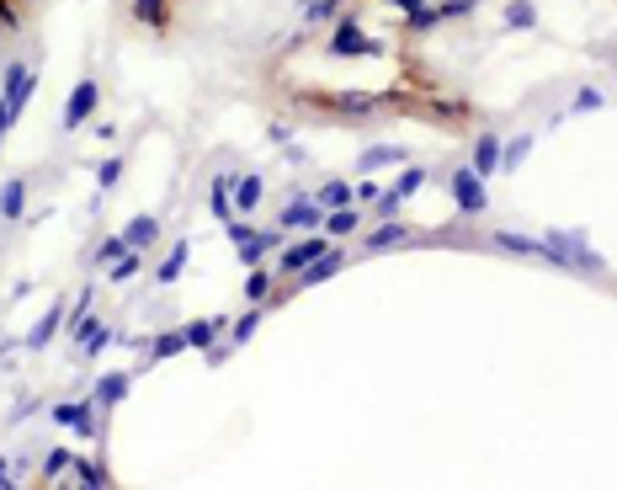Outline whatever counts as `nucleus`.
I'll list each match as a JSON object with an SVG mask.
<instances>
[{
	"instance_id": "1",
	"label": "nucleus",
	"mask_w": 617,
	"mask_h": 490,
	"mask_svg": "<svg viewBox=\"0 0 617 490\" xmlns=\"http://www.w3.org/2000/svg\"><path fill=\"white\" fill-rule=\"evenodd\" d=\"M32 91H38V64L11 59V69H5V86H0V133H5L11 122L22 118V113H27Z\"/></svg>"
},
{
	"instance_id": "2",
	"label": "nucleus",
	"mask_w": 617,
	"mask_h": 490,
	"mask_svg": "<svg viewBox=\"0 0 617 490\" xmlns=\"http://www.w3.org/2000/svg\"><path fill=\"white\" fill-rule=\"evenodd\" d=\"M373 54H384V43L362 32V16L357 11H340L336 32H331V59H373Z\"/></svg>"
},
{
	"instance_id": "3",
	"label": "nucleus",
	"mask_w": 617,
	"mask_h": 490,
	"mask_svg": "<svg viewBox=\"0 0 617 490\" xmlns=\"http://www.w3.org/2000/svg\"><path fill=\"white\" fill-rule=\"evenodd\" d=\"M452 203H458V213H468V219H479L485 208H490V192H485V177L474 171V166H463V171H452Z\"/></svg>"
},
{
	"instance_id": "4",
	"label": "nucleus",
	"mask_w": 617,
	"mask_h": 490,
	"mask_svg": "<svg viewBox=\"0 0 617 490\" xmlns=\"http://www.w3.org/2000/svg\"><path fill=\"white\" fill-rule=\"evenodd\" d=\"M331 245H336V240H331L325 230H309L304 240H293V245H282V250H277V272H293V277H298V272H304L314 256H325Z\"/></svg>"
},
{
	"instance_id": "5",
	"label": "nucleus",
	"mask_w": 617,
	"mask_h": 490,
	"mask_svg": "<svg viewBox=\"0 0 617 490\" xmlns=\"http://www.w3.org/2000/svg\"><path fill=\"white\" fill-rule=\"evenodd\" d=\"M277 224H282V230H325V208H320V197H314V192H293V197L282 203Z\"/></svg>"
},
{
	"instance_id": "6",
	"label": "nucleus",
	"mask_w": 617,
	"mask_h": 490,
	"mask_svg": "<svg viewBox=\"0 0 617 490\" xmlns=\"http://www.w3.org/2000/svg\"><path fill=\"white\" fill-rule=\"evenodd\" d=\"M96 102H102V86L86 75V80H75V91H69V102H64V133H80L91 113H96Z\"/></svg>"
},
{
	"instance_id": "7",
	"label": "nucleus",
	"mask_w": 617,
	"mask_h": 490,
	"mask_svg": "<svg viewBox=\"0 0 617 490\" xmlns=\"http://www.w3.org/2000/svg\"><path fill=\"white\" fill-rule=\"evenodd\" d=\"M49 416H54V427H69V431H80V437H96V400H59Z\"/></svg>"
},
{
	"instance_id": "8",
	"label": "nucleus",
	"mask_w": 617,
	"mask_h": 490,
	"mask_svg": "<svg viewBox=\"0 0 617 490\" xmlns=\"http://www.w3.org/2000/svg\"><path fill=\"white\" fill-rule=\"evenodd\" d=\"M282 245H287L282 224H277V230H250V240H240V245H234V256H240L245 267H261V261H267L272 250H282Z\"/></svg>"
},
{
	"instance_id": "9",
	"label": "nucleus",
	"mask_w": 617,
	"mask_h": 490,
	"mask_svg": "<svg viewBox=\"0 0 617 490\" xmlns=\"http://www.w3.org/2000/svg\"><path fill=\"white\" fill-rule=\"evenodd\" d=\"M501 133H490V128H485V133H479V139H474V155H468V166H474V171H479V177H485V182H490V177H495V171H501Z\"/></svg>"
},
{
	"instance_id": "10",
	"label": "nucleus",
	"mask_w": 617,
	"mask_h": 490,
	"mask_svg": "<svg viewBox=\"0 0 617 490\" xmlns=\"http://www.w3.org/2000/svg\"><path fill=\"white\" fill-rule=\"evenodd\" d=\"M224 325H229V314H208V320H192V325H181V331H186V352H208V347L224 336Z\"/></svg>"
},
{
	"instance_id": "11",
	"label": "nucleus",
	"mask_w": 617,
	"mask_h": 490,
	"mask_svg": "<svg viewBox=\"0 0 617 490\" xmlns=\"http://www.w3.org/2000/svg\"><path fill=\"white\" fill-rule=\"evenodd\" d=\"M340 267H346V250H340V245H331L325 256H314V261H309V267L298 272V283H304V288H314V283H331Z\"/></svg>"
},
{
	"instance_id": "12",
	"label": "nucleus",
	"mask_w": 617,
	"mask_h": 490,
	"mask_svg": "<svg viewBox=\"0 0 617 490\" xmlns=\"http://www.w3.org/2000/svg\"><path fill=\"white\" fill-rule=\"evenodd\" d=\"M122 240H128V250H150V245L160 240V219L155 213H133L122 224Z\"/></svg>"
},
{
	"instance_id": "13",
	"label": "nucleus",
	"mask_w": 617,
	"mask_h": 490,
	"mask_svg": "<svg viewBox=\"0 0 617 490\" xmlns=\"http://www.w3.org/2000/svg\"><path fill=\"white\" fill-rule=\"evenodd\" d=\"M261 197H267V182L256 177V171H245V177H234V213H256L261 208Z\"/></svg>"
},
{
	"instance_id": "14",
	"label": "nucleus",
	"mask_w": 617,
	"mask_h": 490,
	"mask_svg": "<svg viewBox=\"0 0 617 490\" xmlns=\"http://www.w3.org/2000/svg\"><path fill=\"white\" fill-rule=\"evenodd\" d=\"M186 261H192V240L181 235V240H176V245L166 250V261L155 267V283H160V288H170V283H176V277L186 272Z\"/></svg>"
},
{
	"instance_id": "15",
	"label": "nucleus",
	"mask_w": 617,
	"mask_h": 490,
	"mask_svg": "<svg viewBox=\"0 0 617 490\" xmlns=\"http://www.w3.org/2000/svg\"><path fill=\"white\" fill-rule=\"evenodd\" d=\"M357 230H362V203L325 213V235H331V240H346V235H357Z\"/></svg>"
},
{
	"instance_id": "16",
	"label": "nucleus",
	"mask_w": 617,
	"mask_h": 490,
	"mask_svg": "<svg viewBox=\"0 0 617 490\" xmlns=\"http://www.w3.org/2000/svg\"><path fill=\"white\" fill-rule=\"evenodd\" d=\"M22 213H27V182H22V177H11V182L0 186V219H5V224H16Z\"/></svg>"
},
{
	"instance_id": "17",
	"label": "nucleus",
	"mask_w": 617,
	"mask_h": 490,
	"mask_svg": "<svg viewBox=\"0 0 617 490\" xmlns=\"http://www.w3.org/2000/svg\"><path fill=\"white\" fill-rule=\"evenodd\" d=\"M128 384H133L128 373H102L96 389H91V400H96V405H122V400H128Z\"/></svg>"
},
{
	"instance_id": "18",
	"label": "nucleus",
	"mask_w": 617,
	"mask_h": 490,
	"mask_svg": "<svg viewBox=\"0 0 617 490\" xmlns=\"http://www.w3.org/2000/svg\"><path fill=\"white\" fill-rule=\"evenodd\" d=\"M59 331H64V309H49V314H43V320H38V325H32V331H27V352H43V347H49V341H54Z\"/></svg>"
},
{
	"instance_id": "19",
	"label": "nucleus",
	"mask_w": 617,
	"mask_h": 490,
	"mask_svg": "<svg viewBox=\"0 0 617 490\" xmlns=\"http://www.w3.org/2000/svg\"><path fill=\"white\" fill-rule=\"evenodd\" d=\"M404 240H410V224H404V219H384V230L362 235L367 250H394V245H404Z\"/></svg>"
},
{
	"instance_id": "20",
	"label": "nucleus",
	"mask_w": 617,
	"mask_h": 490,
	"mask_svg": "<svg viewBox=\"0 0 617 490\" xmlns=\"http://www.w3.org/2000/svg\"><path fill=\"white\" fill-rule=\"evenodd\" d=\"M495 245H501V250H516V256H538V261H554L549 240H522V235H511V230H501V235H495Z\"/></svg>"
},
{
	"instance_id": "21",
	"label": "nucleus",
	"mask_w": 617,
	"mask_h": 490,
	"mask_svg": "<svg viewBox=\"0 0 617 490\" xmlns=\"http://www.w3.org/2000/svg\"><path fill=\"white\" fill-rule=\"evenodd\" d=\"M404 160H410V155H404L399 144H378V150H362L357 166H362V171H384V166H404Z\"/></svg>"
},
{
	"instance_id": "22",
	"label": "nucleus",
	"mask_w": 617,
	"mask_h": 490,
	"mask_svg": "<svg viewBox=\"0 0 617 490\" xmlns=\"http://www.w3.org/2000/svg\"><path fill=\"white\" fill-rule=\"evenodd\" d=\"M245 299H250V304H272V299H277V277L256 267V272L245 277Z\"/></svg>"
},
{
	"instance_id": "23",
	"label": "nucleus",
	"mask_w": 617,
	"mask_h": 490,
	"mask_svg": "<svg viewBox=\"0 0 617 490\" xmlns=\"http://www.w3.org/2000/svg\"><path fill=\"white\" fill-rule=\"evenodd\" d=\"M176 352H186V331H166V336H155V341H150V358H144V368H150V363H166V358H176Z\"/></svg>"
},
{
	"instance_id": "24",
	"label": "nucleus",
	"mask_w": 617,
	"mask_h": 490,
	"mask_svg": "<svg viewBox=\"0 0 617 490\" xmlns=\"http://www.w3.org/2000/svg\"><path fill=\"white\" fill-rule=\"evenodd\" d=\"M261 320H267V309H261V304H250V314H240V320L229 325V347H245V341H250V336L261 331Z\"/></svg>"
},
{
	"instance_id": "25",
	"label": "nucleus",
	"mask_w": 617,
	"mask_h": 490,
	"mask_svg": "<svg viewBox=\"0 0 617 490\" xmlns=\"http://www.w3.org/2000/svg\"><path fill=\"white\" fill-rule=\"evenodd\" d=\"M325 107H336L346 118H367L373 113V96H362V91H340V96H325Z\"/></svg>"
},
{
	"instance_id": "26",
	"label": "nucleus",
	"mask_w": 617,
	"mask_h": 490,
	"mask_svg": "<svg viewBox=\"0 0 617 490\" xmlns=\"http://www.w3.org/2000/svg\"><path fill=\"white\" fill-rule=\"evenodd\" d=\"M133 22H144V27H166L170 22V0H133Z\"/></svg>"
},
{
	"instance_id": "27",
	"label": "nucleus",
	"mask_w": 617,
	"mask_h": 490,
	"mask_svg": "<svg viewBox=\"0 0 617 490\" xmlns=\"http://www.w3.org/2000/svg\"><path fill=\"white\" fill-rule=\"evenodd\" d=\"M505 27H511V32H532V27H538V5H532V0H511V5H505Z\"/></svg>"
},
{
	"instance_id": "28",
	"label": "nucleus",
	"mask_w": 617,
	"mask_h": 490,
	"mask_svg": "<svg viewBox=\"0 0 617 490\" xmlns=\"http://www.w3.org/2000/svg\"><path fill=\"white\" fill-rule=\"evenodd\" d=\"M208 208H213L224 224L234 219V177H219V182H213V192H208Z\"/></svg>"
},
{
	"instance_id": "29",
	"label": "nucleus",
	"mask_w": 617,
	"mask_h": 490,
	"mask_svg": "<svg viewBox=\"0 0 617 490\" xmlns=\"http://www.w3.org/2000/svg\"><path fill=\"white\" fill-rule=\"evenodd\" d=\"M314 197H320V208H325V213H331V208H351V203H357L351 182H325L320 192H314Z\"/></svg>"
},
{
	"instance_id": "30",
	"label": "nucleus",
	"mask_w": 617,
	"mask_h": 490,
	"mask_svg": "<svg viewBox=\"0 0 617 490\" xmlns=\"http://www.w3.org/2000/svg\"><path fill=\"white\" fill-rule=\"evenodd\" d=\"M532 144H538L532 133H516V139H505V144H501V166H505V171H516V166L532 155Z\"/></svg>"
},
{
	"instance_id": "31",
	"label": "nucleus",
	"mask_w": 617,
	"mask_h": 490,
	"mask_svg": "<svg viewBox=\"0 0 617 490\" xmlns=\"http://www.w3.org/2000/svg\"><path fill=\"white\" fill-rule=\"evenodd\" d=\"M107 341H113V325L91 320V331L80 336V358H102V352H107Z\"/></svg>"
},
{
	"instance_id": "32",
	"label": "nucleus",
	"mask_w": 617,
	"mask_h": 490,
	"mask_svg": "<svg viewBox=\"0 0 617 490\" xmlns=\"http://www.w3.org/2000/svg\"><path fill=\"white\" fill-rule=\"evenodd\" d=\"M139 272H144V250H122V256L113 261V272H107V277H113V283H133Z\"/></svg>"
},
{
	"instance_id": "33",
	"label": "nucleus",
	"mask_w": 617,
	"mask_h": 490,
	"mask_svg": "<svg viewBox=\"0 0 617 490\" xmlns=\"http://www.w3.org/2000/svg\"><path fill=\"white\" fill-rule=\"evenodd\" d=\"M64 469H75V453H69V448H49V453H43V480L54 485Z\"/></svg>"
},
{
	"instance_id": "34",
	"label": "nucleus",
	"mask_w": 617,
	"mask_h": 490,
	"mask_svg": "<svg viewBox=\"0 0 617 490\" xmlns=\"http://www.w3.org/2000/svg\"><path fill=\"white\" fill-rule=\"evenodd\" d=\"M340 16V0H304L298 5V22H331Z\"/></svg>"
},
{
	"instance_id": "35",
	"label": "nucleus",
	"mask_w": 617,
	"mask_h": 490,
	"mask_svg": "<svg viewBox=\"0 0 617 490\" xmlns=\"http://www.w3.org/2000/svg\"><path fill=\"white\" fill-rule=\"evenodd\" d=\"M75 480H80V485H91V490H102V485H107V469H102L96 458H75Z\"/></svg>"
},
{
	"instance_id": "36",
	"label": "nucleus",
	"mask_w": 617,
	"mask_h": 490,
	"mask_svg": "<svg viewBox=\"0 0 617 490\" xmlns=\"http://www.w3.org/2000/svg\"><path fill=\"white\" fill-rule=\"evenodd\" d=\"M117 182H122V155H107V160H102V171H96V186H102V192H113Z\"/></svg>"
},
{
	"instance_id": "37",
	"label": "nucleus",
	"mask_w": 617,
	"mask_h": 490,
	"mask_svg": "<svg viewBox=\"0 0 617 490\" xmlns=\"http://www.w3.org/2000/svg\"><path fill=\"white\" fill-rule=\"evenodd\" d=\"M479 0H437V22H463Z\"/></svg>"
},
{
	"instance_id": "38",
	"label": "nucleus",
	"mask_w": 617,
	"mask_h": 490,
	"mask_svg": "<svg viewBox=\"0 0 617 490\" xmlns=\"http://www.w3.org/2000/svg\"><path fill=\"white\" fill-rule=\"evenodd\" d=\"M122 250H128V240H122V235H107V240L96 245V267H113Z\"/></svg>"
},
{
	"instance_id": "39",
	"label": "nucleus",
	"mask_w": 617,
	"mask_h": 490,
	"mask_svg": "<svg viewBox=\"0 0 617 490\" xmlns=\"http://www.w3.org/2000/svg\"><path fill=\"white\" fill-rule=\"evenodd\" d=\"M602 102H607V96H602L596 86H580V96H575V113H596Z\"/></svg>"
},
{
	"instance_id": "40",
	"label": "nucleus",
	"mask_w": 617,
	"mask_h": 490,
	"mask_svg": "<svg viewBox=\"0 0 617 490\" xmlns=\"http://www.w3.org/2000/svg\"><path fill=\"white\" fill-rule=\"evenodd\" d=\"M0 27H22V0H0Z\"/></svg>"
},
{
	"instance_id": "41",
	"label": "nucleus",
	"mask_w": 617,
	"mask_h": 490,
	"mask_svg": "<svg viewBox=\"0 0 617 490\" xmlns=\"http://www.w3.org/2000/svg\"><path fill=\"white\" fill-rule=\"evenodd\" d=\"M357 192V203H378V192H384V182H373V177H362V182L351 186Z\"/></svg>"
},
{
	"instance_id": "42",
	"label": "nucleus",
	"mask_w": 617,
	"mask_h": 490,
	"mask_svg": "<svg viewBox=\"0 0 617 490\" xmlns=\"http://www.w3.org/2000/svg\"><path fill=\"white\" fill-rule=\"evenodd\" d=\"M410 27H415V32H431V27H437V5H426V11H415V16H410Z\"/></svg>"
},
{
	"instance_id": "43",
	"label": "nucleus",
	"mask_w": 617,
	"mask_h": 490,
	"mask_svg": "<svg viewBox=\"0 0 617 490\" xmlns=\"http://www.w3.org/2000/svg\"><path fill=\"white\" fill-rule=\"evenodd\" d=\"M27 416H38V400H22V405L11 411V422H27Z\"/></svg>"
},
{
	"instance_id": "44",
	"label": "nucleus",
	"mask_w": 617,
	"mask_h": 490,
	"mask_svg": "<svg viewBox=\"0 0 617 490\" xmlns=\"http://www.w3.org/2000/svg\"><path fill=\"white\" fill-rule=\"evenodd\" d=\"M394 11H404V16H415V11H426V0H389Z\"/></svg>"
},
{
	"instance_id": "45",
	"label": "nucleus",
	"mask_w": 617,
	"mask_h": 490,
	"mask_svg": "<svg viewBox=\"0 0 617 490\" xmlns=\"http://www.w3.org/2000/svg\"><path fill=\"white\" fill-rule=\"evenodd\" d=\"M0 139H5V133H0Z\"/></svg>"
}]
</instances>
